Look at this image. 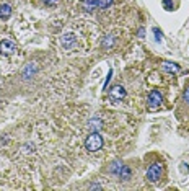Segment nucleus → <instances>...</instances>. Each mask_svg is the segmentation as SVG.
Listing matches in <instances>:
<instances>
[{"label":"nucleus","instance_id":"nucleus-1","mask_svg":"<svg viewBox=\"0 0 189 191\" xmlns=\"http://www.w3.org/2000/svg\"><path fill=\"white\" fill-rule=\"evenodd\" d=\"M85 146H87V149L90 152H96V150H100L103 147V137L98 132H91L87 137V141H85Z\"/></svg>","mask_w":189,"mask_h":191},{"label":"nucleus","instance_id":"nucleus-2","mask_svg":"<svg viewBox=\"0 0 189 191\" xmlns=\"http://www.w3.org/2000/svg\"><path fill=\"white\" fill-rule=\"evenodd\" d=\"M160 176H162V165L160 163H153L148 167L147 170V180L152 181V183H157L160 180Z\"/></svg>","mask_w":189,"mask_h":191},{"label":"nucleus","instance_id":"nucleus-3","mask_svg":"<svg viewBox=\"0 0 189 191\" xmlns=\"http://www.w3.org/2000/svg\"><path fill=\"white\" fill-rule=\"evenodd\" d=\"M60 44L64 46V49H73L77 44V38L73 33H64L60 38Z\"/></svg>","mask_w":189,"mask_h":191},{"label":"nucleus","instance_id":"nucleus-4","mask_svg":"<svg viewBox=\"0 0 189 191\" xmlns=\"http://www.w3.org/2000/svg\"><path fill=\"white\" fill-rule=\"evenodd\" d=\"M162 101H163V98H162V93H160V91H157V90L150 91V95H148V108L157 109L160 105H162Z\"/></svg>","mask_w":189,"mask_h":191},{"label":"nucleus","instance_id":"nucleus-5","mask_svg":"<svg viewBox=\"0 0 189 191\" xmlns=\"http://www.w3.org/2000/svg\"><path fill=\"white\" fill-rule=\"evenodd\" d=\"M124 96H125V90L121 85H116L109 90V100L111 101H121Z\"/></svg>","mask_w":189,"mask_h":191},{"label":"nucleus","instance_id":"nucleus-6","mask_svg":"<svg viewBox=\"0 0 189 191\" xmlns=\"http://www.w3.org/2000/svg\"><path fill=\"white\" fill-rule=\"evenodd\" d=\"M0 51H2V54H13L16 51V44L13 41H10V39H3L2 43H0Z\"/></svg>","mask_w":189,"mask_h":191},{"label":"nucleus","instance_id":"nucleus-7","mask_svg":"<svg viewBox=\"0 0 189 191\" xmlns=\"http://www.w3.org/2000/svg\"><path fill=\"white\" fill-rule=\"evenodd\" d=\"M80 7L85 11H93L95 8H98V0H82Z\"/></svg>","mask_w":189,"mask_h":191},{"label":"nucleus","instance_id":"nucleus-8","mask_svg":"<svg viewBox=\"0 0 189 191\" xmlns=\"http://www.w3.org/2000/svg\"><path fill=\"white\" fill-rule=\"evenodd\" d=\"M11 15V7L7 3H2L0 5V18H8Z\"/></svg>","mask_w":189,"mask_h":191},{"label":"nucleus","instance_id":"nucleus-9","mask_svg":"<svg viewBox=\"0 0 189 191\" xmlns=\"http://www.w3.org/2000/svg\"><path fill=\"white\" fill-rule=\"evenodd\" d=\"M163 70L178 72V70H179V66H178V64H171V62H163Z\"/></svg>","mask_w":189,"mask_h":191},{"label":"nucleus","instance_id":"nucleus-10","mask_svg":"<svg viewBox=\"0 0 189 191\" xmlns=\"http://www.w3.org/2000/svg\"><path fill=\"white\" fill-rule=\"evenodd\" d=\"M113 44H114V38L113 36H106L105 39H103V48L105 49H109Z\"/></svg>","mask_w":189,"mask_h":191},{"label":"nucleus","instance_id":"nucleus-11","mask_svg":"<svg viewBox=\"0 0 189 191\" xmlns=\"http://www.w3.org/2000/svg\"><path fill=\"white\" fill-rule=\"evenodd\" d=\"M113 3V0H98V8H108Z\"/></svg>","mask_w":189,"mask_h":191},{"label":"nucleus","instance_id":"nucleus-12","mask_svg":"<svg viewBox=\"0 0 189 191\" xmlns=\"http://www.w3.org/2000/svg\"><path fill=\"white\" fill-rule=\"evenodd\" d=\"M153 33H155V36H157V41H162V36H163L162 31H160L158 28H153Z\"/></svg>","mask_w":189,"mask_h":191},{"label":"nucleus","instance_id":"nucleus-13","mask_svg":"<svg viewBox=\"0 0 189 191\" xmlns=\"http://www.w3.org/2000/svg\"><path fill=\"white\" fill-rule=\"evenodd\" d=\"M163 5H165V8H166V10H173V2H171V0H165Z\"/></svg>","mask_w":189,"mask_h":191},{"label":"nucleus","instance_id":"nucleus-14","mask_svg":"<svg viewBox=\"0 0 189 191\" xmlns=\"http://www.w3.org/2000/svg\"><path fill=\"white\" fill-rule=\"evenodd\" d=\"M183 100H184V103H187L189 105V87L184 90V95H183Z\"/></svg>","mask_w":189,"mask_h":191},{"label":"nucleus","instance_id":"nucleus-15","mask_svg":"<svg viewBox=\"0 0 189 191\" xmlns=\"http://www.w3.org/2000/svg\"><path fill=\"white\" fill-rule=\"evenodd\" d=\"M43 2H44L46 5H55L57 2H59V0H43Z\"/></svg>","mask_w":189,"mask_h":191},{"label":"nucleus","instance_id":"nucleus-16","mask_svg":"<svg viewBox=\"0 0 189 191\" xmlns=\"http://www.w3.org/2000/svg\"><path fill=\"white\" fill-rule=\"evenodd\" d=\"M111 75H113V70H109V74H108V77H106V82H105V87H108V83H109V80H111Z\"/></svg>","mask_w":189,"mask_h":191},{"label":"nucleus","instance_id":"nucleus-17","mask_svg":"<svg viewBox=\"0 0 189 191\" xmlns=\"http://www.w3.org/2000/svg\"><path fill=\"white\" fill-rule=\"evenodd\" d=\"M187 170H189V167H187L186 163H181V172H183V173H184V172L187 173Z\"/></svg>","mask_w":189,"mask_h":191},{"label":"nucleus","instance_id":"nucleus-18","mask_svg":"<svg viewBox=\"0 0 189 191\" xmlns=\"http://www.w3.org/2000/svg\"><path fill=\"white\" fill-rule=\"evenodd\" d=\"M91 189H101V186H100V185H93V186H91Z\"/></svg>","mask_w":189,"mask_h":191}]
</instances>
